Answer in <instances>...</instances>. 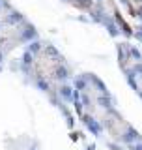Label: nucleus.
Returning a JSON list of instances; mask_svg holds the SVG:
<instances>
[{
  "label": "nucleus",
  "mask_w": 142,
  "mask_h": 150,
  "mask_svg": "<svg viewBox=\"0 0 142 150\" xmlns=\"http://www.w3.org/2000/svg\"><path fill=\"white\" fill-rule=\"evenodd\" d=\"M138 17H140V19H142V8H140V9H138Z\"/></svg>",
  "instance_id": "7ed1b4c3"
},
{
  "label": "nucleus",
  "mask_w": 142,
  "mask_h": 150,
  "mask_svg": "<svg viewBox=\"0 0 142 150\" xmlns=\"http://www.w3.org/2000/svg\"><path fill=\"white\" fill-rule=\"evenodd\" d=\"M56 77L65 79V77H67V69H65V68H58V69H56Z\"/></svg>",
  "instance_id": "f257e3e1"
},
{
  "label": "nucleus",
  "mask_w": 142,
  "mask_h": 150,
  "mask_svg": "<svg viewBox=\"0 0 142 150\" xmlns=\"http://www.w3.org/2000/svg\"><path fill=\"white\" fill-rule=\"evenodd\" d=\"M129 54H131V56H135V58H140V53H138L136 49H129Z\"/></svg>",
  "instance_id": "f03ea898"
}]
</instances>
